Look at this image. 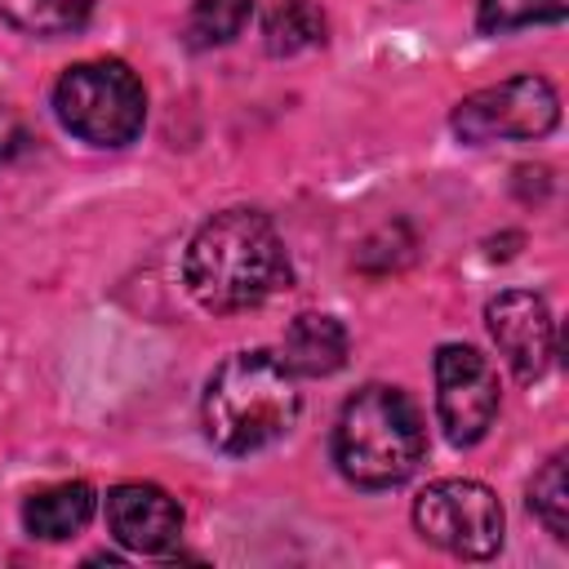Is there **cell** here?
<instances>
[{
    "label": "cell",
    "instance_id": "cell-1",
    "mask_svg": "<svg viewBox=\"0 0 569 569\" xmlns=\"http://www.w3.org/2000/svg\"><path fill=\"white\" fill-rule=\"evenodd\" d=\"M182 276H187L191 298L204 311L231 316V311L262 307L267 298L289 289L293 267H289L284 240L276 236L267 213L227 209V213H213L191 236Z\"/></svg>",
    "mask_w": 569,
    "mask_h": 569
},
{
    "label": "cell",
    "instance_id": "cell-14",
    "mask_svg": "<svg viewBox=\"0 0 569 569\" xmlns=\"http://www.w3.org/2000/svg\"><path fill=\"white\" fill-rule=\"evenodd\" d=\"M253 13V0H196L191 13H187V44L191 49H213V44H231L244 22Z\"/></svg>",
    "mask_w": 569,
    "mask_h": 569
},
{
    "label": "cell",
    "instance_id": "cell-4",
    "mask_svg": "<svg viewBox=\"0 0 569 569\" xmlns=\"http://www.w3.org/2000/svg\"><path fill=\"white\" fill-rule=\"evenodd\" d=\"M53 111L62 129L89 147H129L147 124V93L124 62L98 58L58 76Z\"/></svg>",
    "mask_w": 569,
    "mask_h": 569
},
{
    "label": "cell",
    "instance_id": "cell-12",
    "mask_svg": "<svg viewBox=\"0 0 569 569\" xmlns=\"http://www.w3.org/2000/svg\"><path fill=\"white\" fill-rule=\"evenodd\" d=\"M89 13H93V0H0V18L40 40L80 31Z\"/></svg>",
    "mask_w": 569,
    "mask_h": 569
},
{
    "label": "cell",
    "instance_id": "cell-3",
    "mask_svg": "<svg viewBox=\"0 0 569 569\" xmlns=\"http://www.w3.org/2000/svg\"><path fill=\"white\" fill-rule=\"evenodd\" d=\"M427 453L418 405L396 387H360L333 422V462L356 489L405 485Z\"/></svg>",
    "mask_w": 569,
    "mask_h": 569
},
{
    "label": "cell",
    "instance_id": "cell-16",
    "mask_svg": "<svg viewBox=\"0 0 569 569\" xmlns=\"http://www.w3.org/2000/svg\"><path fill=\"white\" fill-rule=\"evenodd\" d=\"M569 0H480V31L489 36H507L520 27H538V22H565Z\"/></svg>",
    "mask_w": 569,
    "mask_h": 569
},
{
    "label": "cell",
    "instance_id": "cell-17",
    "mask_svg": "<svg viewBox=\"0 0 569 569\" xmlns=\"http://www.w3.org/2000/svg\"><path fill=\"white\" fill-rule=\"evenodd\" d=\"M22 147H27V129H22V120H18L9 107H0V169H4Z\"/></svg>",
    "mask_w": 569,
    "mask_h": 569
},
{
    "label": "cell",
    "instance_id": "cell-5",
    "mask_svg": "<svg viewBox=\"0 0 569 569\" xmlns=\"http://www.w3.org/2000/svg\"><path fill=\"white\" fill-rule=\"evenodd\" d=\"M418 533L462 560H485L502 547V502L480 480H436L413 498Z\"/></svg>",
    "mask_w": 569,
    "mask_h": 569
},
{
    "label": "cell",
    "instance_id": "cell-6",
    "mask_svg": "<svg viewBox=\"0 0 569 569\" xmlns=\"http://www.w3.org/2000/svg\"><path fill=\"white\" fill-rule=\"evenodd\" d=\"M560 120V98L542 76H511L489 84L453 107V133L467 147L511 142V138H542Z\"/></svg>",
    "mask_w": 569,
    "mask_h": 569
},
{
    "label": "cell",
    "instance_id": "cell-2",
    "mask_svg": "<svg viewBox=\"0 0 569 569\" xmlns=\"http://www.w3.org/2000/svg\"><path fill=\"white\" fill-rule=\"evenodd\" d=\"M302 409L298 378L271 351H236L227 356L204 387V436L222 453H258L293 431Z\"/></svg>",
    "mask_w": 569,
    "mask_h": 569
},
{
    "label": "cell",
    "instance_id": "cell-10",
    "mask_svg": "<svg viewBox=\"0 0 569 569\" xmlns=\"http://www.w3.org/2000/svg\"><path fill=\"white\" fill-rule=\"evenodd\" d=\"M280 360H284V369L293 378H329V373H338L347 365V329L333 316L302 311L284 329Z\"/></svg>",
    "mask_w": 569,
    "mask_h": 569
},
{
    "label": "cell",
    "instance_id": "cell-11",
    "mask_svg": "<svg viewBox=\"0 0 569 569\" xmlns=\"http://www.w3.org/2000/svg\"><path fill=\"white\" fill-rule=\"evenodd\" d=\"M93 516V489L84 480H62V485H49L40 493H31L22 502V525L31 538H44V542H67L76 538Z\"/></svg>",
    "mask_w": 569,
    "mask_h": 569
},
{
    "label": "cell",
    "instance_id": "cell-7",
    "mask_svg": "<svg viewBox=\"0 0 569 569\" xmlns=\"http://www.w3.org/2000/svg\"><path fill=\"white\" fill-rule=\"evenodd\" d=\"M436 413L453 445H476L498 413V369L467 342L436 351Z\"/></svg>",
    "mask_w": 569,
    "mask_h": 569
},
{
    "label": "cell",
    "instance_id": "cell-9",
    "mask_svg": "<svg viewBox=\"0 0 569 569\" xmlns=\"http://www.w3.org/2000/svg\"><path fill=\"white\" fill-rule=\"evenodd\" d=\"M107 529L124 551L164 556L182 538V507L160 485H116L107 493Z\"/></svg>",
    "mask_w": 569,
    "mask_h": 569
},
{
    "label": "cell",
    "instance_id": "cell-8",
    "mask_svg": "<svg viewBox=\"0 0 569 569\" xmlns=\"http://www.w3.org/2000/svg\"><path fill=\"white\" fill-rule=\"evenodd\" d=\"M489 338L520 382H538L556 360V320L547 302L529 289H507L485 307Z\"/></svg>",
    "mask_w": 569,
    "mask_h": 569
},
{
    "label": "cell",
    "instance_id": "cell-15",
    "mask_svg": "<svg viewBox=\"0 0 569 569\" xmlns=\"http://www.w3.org/2000/svg\"><path fill=\"white\" fill-rule=\"evenodd\" d=\"M529 507L547 525L551 538H569V480H565V453H551L542 471L529 480Z\"/></svg>",
    "mask_w": 569,
    "mask_h": 569
},
{
    "label": "cell",
    "instance_id": "cell-13",
    "mask_svg": "<svg viewBox=\"0 0 569 569\" xmlns=\"http://www.w3.org/2000/svg\"><path fill=\"white\" fill-rule=\"evenodd\" d=\"M262 36H267V53H276V58L302 53L325 40V13L311 0H284L271 9Z\"/></svg>",
    "mask_w": 569,
    "mask_h": 569
}]
</instances>
